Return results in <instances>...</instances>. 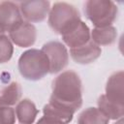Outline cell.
Instances as JSON below:
<instances>
[{
  "mask_svg": "<svg viewBox=\"0 0 124 124\" xmlns=\"http://www.w3.org/2000/svg\"><path fill=\"white\" fill-rule=\"evenodd\" d=\"M98 108L110 120H118L123 118L124 115V105H118L108 101L105 95H101L97 101Z\"/></svg>",
  "mask_w": 124,
  "mask_h": 124,
  "instance_id": "cell-15",
  "label": "cell"
},
{
  "mask_svg": "<svg viewBox=\"0 0 124 124\" xmlns=\"http://www.w3.org/2000/svg\"><path fill=\"white\" fill-rule=\"evenodd\" d=\"M43 113L46 116H51L53 118H56L60 121H62L64 124H68L73 120L74 113L63 109L61 108H58L56 106H53L49 103L44 106L43 108Z\"/></svg>",
  "mask_w": 124,
  "mask_h": 124,
  "instance_id": "cell-17",
  "label": "cell"
},
{
  "mask_svg": "<svg viewBox=\"0 0 124 124\" xmlns=\"http://www.w3.org/2000/svg\"><path fill=\"white\" fill-rule=\"evenodd\" d=\"M49 104L66 109L75 114L82 106V82L79 76L73 70L58 75L51 84Z\"/></svg>",
  "mask_w": 124,
  "mask_h": 124,
  "instance_id": "cell-1",
  "label": "cell"
},
{
  "mask_svg": "<svg viewBox=\"0 0 124 124\" xmlns=\"http://www.w3.org/2000/svg\"><path fill=\"white\" fill-rule=\"evenodd\" d=\"M84 14L95 27H107L116 19L118 8L110 0H88L84 3Z\"/></svg>",
  "mask_w": 124,
  "mask_h": 124,
  "instance_id": "cell-4",
  "label": "cell"
},
{
  "mask_svg": "<svg viewBox=\"0 0 124 124\" xmlns=\"http://www.w3.org/2000/svg\"><path fill=\"white\" fill-rule=\"evenodd\" d=\"M14 53V46L10 38L0 30V64L11 60Z\"/></svg>",
  "mask_w": 124,
  "mask_h": 124,
  "instance_id": "cell-18",
  "label": "cell"
},
{
  "mask_svg": "<svg viewBox=\"0 0 124 124\" xmlns=\"http://www.w3.org/2000/svg\"><path fill=\"white\" fill-rule=\"evenodd\" d=\"M102 53L101 46H97L95 43H93L91 40L78 47L76 48H70V55L72 59L78 63V64H90L94 62L96 59L100 57Z\"/></svg>",
  "mask_w": 124,
  "mask_h": 124,
  "instance_id": "cell-11",
  "label": "cell"
},
{
  "mask_svg": "<svg viewBox=\"0 0 124 124\" xmlns=\"http://www.w3.org/2000/svg\"><path fill=\"white\" fill-rule=\"evenodd\" d=\"M9 38L13 44L19 47H29L36 42L37 29L32 23L22 20L9 32Z\"/></svg>",
  "mask_w": 124,
  "mask_h": 124,
  "instance_id": "cell-7",
  "label": "cell"
},
{
  "mask_svg": "<svg viewBox=\"0 0 124 124\" xmlns=\"http://www.w3.org/2000/svg\"><path fill=\"white\" fill-rule=\"evenodd\" d=\"M21 95L22 89L17 81H12L0 87V108L15 106L19 102Z\"/></svg>",
  "mask_w": 124,
  "mask_h": 124,
  "instance_id": "cell-12",
  "label": "cell"
},
{
  "mask_svg": "<svg viewBox=\"0 0 124 124\" xmlns=\"http://www.w3.org/2000/svg\"><path fill=\"white\" fill-rule=\"evenodd\" d=\"M49 62V73L57 74L64 70L69 63V52L64 44L59 41H49L42 46Z\"/></svg>",
  "mask_w": 124,
  "mask_h": 124,
  "instance_id": "cell-5",
  "label": "cell"
},
{
  "mask_svg": "<svg viewBox=\"0 0 124 124\" xmlns=\"http://www.w3.org/2000/svg\"><path fill=\"white\" fill-rule=\"evenodd\" d=\"M17 4L22 17L30 23L45 20L50 10V2L46 0L21 1Z\"/></svg>",
  "mask_w": 124,
  "mask_h": 124,
  "instance_id": "cell-6",
  "label": "cell"
},
{
  "mask_svg": "<svg viewBox=\"0 0 124 124\" xmlns=\"http://www.w3.org/2000/svg\"><path fill=\"white\" fill-rule=\"evenodd\" d=\"M90 38L97 46H110L115 43L117 38V30L114 26H107L97 28L90 31Z\"/></svg>",
  "mask_w": 124,
  "mask_h": 124,
  "instance_id": "cell-14",
  "label": "cell"
},
{
  "mask_svg": "<svg viewBox=\"0 0 124 124\" xmlns=\"http://www.w3.org/2000/svg\"><path fill=\"white\" fill-rule=\"evenodd\" d=\"M39 110L30 99L20 100L16 107V115L20 124H33Z\"/></svg>",
  "mask_w": 124,
  "mask_h": 124,
  "instance_id": "cell-13",
  "label": "cell"
},
{
  "mask_svg": "<svg viewBox=\"0 0 124 124\" xmlns=\"http://www.w3.org/2000/svg\"><path fill=\"white\" fill-rule=\"evenodd\" d=\"M17 67L20 75L28 80L42 79L49 73V62L42 49L30 48L18 58Z\"/></svg>",
  "mask_w": 124,
  "mask_h": 124,
  "instance_id": "cell-2",
  "label": "cell"
},
{
  "mask_svg": "<svg viewBox=\"0 0 124 124\" xmlns=\"http://www.w3.org/2000/svg\"><path fill=\"white\" fill-rule=\"evenodd\" d=\"M47 16L48 26L54 33L59 35L64 34L81 20L78 10L67 2H55L50 7Z\"/></svg>",
  "mask_w": 124,
  "mask_h": 124,
  "instance_id": "cell-3",
  "label": "cell"
},
{
  "mask_svg": "<svg viewBox=\"0 0 124 124\" xmlns=\"http://www.w3.org/2000/svg\"><path fill=\"white\" fill-rule=\"evenodd\" d=\"M16 111L11 107L0 108V124H15Z\"/></svg>",
  "mask_w": 124,
  "mask_h": 124,
  "instance_id": "cell-19",
  "label": "cell"
},
{
  "mask_svg": "<svg viewBox=\"0 0 124 124\" xmlns=\"http://www.w3.org/2000/svg\"><path fill=\"white\" fill-rule=\"evenodd\" d=\"M23 20L17 3L12 1L0 2V30L10 32Z\"/></svg>",
  "mask_w": 124,
  "mask_h": 124,
  "instance_id": "cell-8",
  "label": "cell"
},
{
  "mask_svg": "<svg viewBox=\"0 0 124 124\" xmlns=\"http://www.w3.org/2000/svg\"><path fill=\"white\" fill-rule=\"evenodd\" d=\"M62 41L70 48H76L87 44L90 38V29L82 20L78 21L72 28L61 35Z\"/></svg>",
  "mask_w": 124,
  "mask_h": 124,
  "instance_id": "cell-9",
  "label": "cell"
},
{
  "mask_svg": "<svg viewBox=\"0 0 124 124\" xmlns=\"http://www.w3.org/2000/svg\"><path fill=\"white\" fill-rule=\"evenodd\" d=\"M104 95L112 103L124 105V72L122 70L114 72L109 76Z\"/></svg>",
  "mask_w": 124,
  "mask_h": 124,
  "instance_id": "cell-10",
  "label": "cell"
},
{
  "mask_svg": "<svg viewBox=\"0 0 124 124\" xmlns=\"http://www.w3.org/2000/svg\"><path fill=\"white\" fill-rule=\"evenodd\" d=\"M36 124H64L62 121L56 119V118H53L51 116H46L44 115L43 117H41Z\"/></svg>",
  "mask_w": 124,
  "mask_h": 124,
  "instance_id": "cell-20",
  "label": "cell"
},
{
  "mask_svg": "<svg viewBox=\"0 0 124 124\" xmlns=\"http://www.w3.org/2000/svg\"><path fill=\"white\" fill-rule=\"evenodd\" d=\"M108 122L109 119L98 108H87L78 117V124H108Z\"/></svg>",
  "mask_w": 124,
  "mask_h": 124,
  "instance_id": "cell-16",
  "label": "cell"
},
{
  "mask_svg": "<svg viewBox=\"0 0 124 124\" xmlns=\"http://www.w3.org/2000/svg\"><path fill=\"white\" fill-rule=\"evenodd\" d=\"M113 124H123V118H120V119L116 120V122H114Z\"/></svg>",
  "mask_w": 124,
  "mask_h": 124,
  "instance_id": "cell-21",
  "label": "cell"
}]
</instances>
